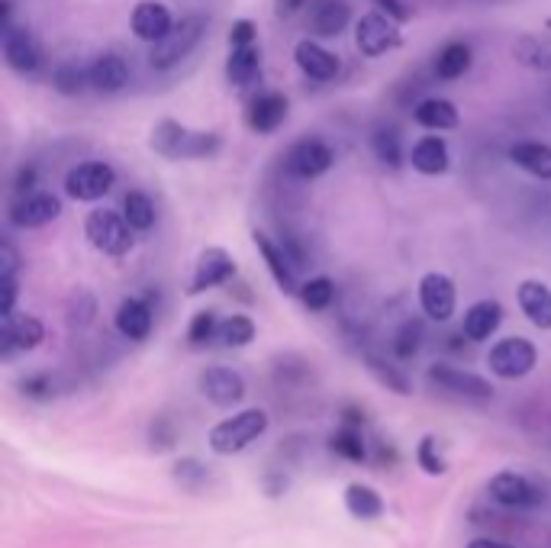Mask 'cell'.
Here are the masks:
<instances>
[{
	"instance_id": "obj_29",
	"label": "cell",
	"mask_w": 551,
	"mask_h": 548,
	"mask_svg": "<svg viewBox=\"0 0 551 548\" xmlns=\"http://www.w3.org/2000/svg\"><path fill=\"white\" fill-rule=\"evenodd\" d=\"M471 62H474V52L468 42H448V46L435 55V75L442 81H458L468 75Z\"/></svg>"
},
{
	"instance_id": "obj_26",
	"label": "cell",
	"mask_w": 551,
	"mask_h": 548,
	"mask_svg": "<svg viewBox=\"0 0 551 548\" xmlns=\"http://www.w3.org/2000/svg\"><path fill=\"white\" fill-rule=\"evenodd\" d=\"M506 155H510V162L526 171V175L539 178V181H551V146L548 142H535V139L513 142Z\"/></svg>"
},
{
	"instance_id": "obj_33",
	"label": "cell",
	"mask_w": 551,
	"mask_h": 548,
	"mask_svg": "<svg viewBox=\"0 0 551 548\" xmlns=\"http://www.w3.org/2000/svg\"><path fill=\"white\" fill-rule=\"evenodd\" d=\"M329 452L352 461V465H361V461H368V442H365V436H361V429L342 426L339 432H332L329 436Z\"/></svg>"
},
{
	"instance_id": "obj_1",
	"label": "cell",
	"mask_w": 551,
	"mask_h": 548,
	"mask_svg": "<svg viewBox=\"0 0 551 548\" xmlns=\"http://www.w3.org/2000/svg\"><path fill=\"white\" fill-rule=\"evenodd\" d=\"M152 152L171 162H181V158H210L220 152L223 139L216 133H203V129H187L178 120H162L152 129Z\"/></svg>"
},
{
	"instance_id": "obj_22",
	"label": "cell",
	"mask_w": 551,
	"mask_h": 548,
	"mask_svg": "<svg viewBox=\"0 0 551 548\" xmlns=\"http://www.w3.org/2000/svg\"><path fill=\"white\" fill-rule=\"evenodd\" d=\"M294 62H297V68L303 71V75L313 78V81H336L339 68H342L339 55H332L329 49H323L319 42H310V39L297 42Z\"/></svg>"
},
{
	"instance_id": "obj_50",
	"label": "cell",
	"mask_w": 551,
	"mask_h": 548,
	"mask_svg": "<svg viewBox=\"0 0 551 548\" xmlns=\"http://www.w3.org/2000/svg\"><path fill=\"white\" fill-rule=\"evenodd\" d=\"M303 7H307V0H274V17L290 20V17H294V13H300Z\"/></svg>"
},
{
	"instance_id": "obj_30",
	"label": "cell",
	"mask_w": 551,
	"mask_h": 548,
	"mask_svg": "<svg viewBox=\"0 0 551 548\" xmlns=\"http://www.w3.org/2000/svg\"><path fill=\"white\" fill-rule=\"evenodd\" d=\"M348 20H352V10H348L345 0H323L316 10H313V30L319 36H339Z\"/></svg>"
},
{
	"instance_id": "obj_5",
	"label": "cell",
	"mask_w": 551,
	"mask_h": 548,
	"mask_svg": "<svg viewBox=\"0 0 551 548\" xmlns=\"http://www.w3.org/2000/svg\"><path fill=\"white\" fill-rule=\"evenodd\" d=\"M84 236L97 252H104L110 258H123L129 249H133V229H129V223L123 220V213H113V210L87 213Z\"/></svg>"
},
{
	"instance_id": "obj_34",
	"label": "cell",
	"mask_w": 551,
	"mask_h": 548,
	"mask_svg": "<svg viewBox=\"0 0 551 548\" xmlns=\"http://www.w3.org/2000/svg\"><path fill=\"white\" fill-rule=\"evenodd\" d=\"M300 304L307 307L310 313H323L332 307V300H336V281L326 278V274H316V278L303 281L300 284Z\"/></svg>"
},
{
	"instance_id": "obj_48",
	"label": "cell",
	"mask_w": 551,
	"mask_h": 548,
	"mask_svg": "<svg viewBox=\"0 0 551 548\" xmlns=\"http://www.w3.org/2000/svg\"><path fill=\"white\" fill-rule=\"evenodd\" d=\"M0 278H17V252H13V245L4 242L0 245Z\"/></svg>"
},
{
	"instance_id": "obj_25",
	"label": "cell",
	"mask_w": 551,
	"mask_h": 548,
	"mask_svg": "<svg viewBox=\"0 0 551 548\" xmlns=\"http://www.w3.org/2000/svg\"><path fill=\"white\" fill-rule=\"evenodd\" d=\"M87 78H91V88L97 94H116L126 88L129 65L116 52H104L91 62V68H87Z\"/></svg>"
},
{
	"instance_id": "obj_17",
	"label": "cell",
	"mask_w": 551,
	"mask_h": 548,
	"mask_svg": "<svg viewBox=\"0 0 551 548\" xmlns=\"http://www.w3.org/2000/svg\"><path fill=\"white\" fill-rule=\"evenodd\" d=\"M252 242H255V249L261 252V258H265V268L274 278V284H278L284 294H300V281H297L294 265H290V255H287L284 245L271 242V236L261 233V229H255L252 233Z\"/></svg>"
},
{
	"instance_id": "obj_28",
	"label": "cell",
	"mask_w": 551,
	"mask_h": 548,
	"mask_svg": "<svg viewBox=\"0 0 551 548\" xmlns=\"http://www.w3.org/2000/svg\"><path fill=\"white\" fill-rule=\"evenodd\" d=\"M345 510L352 513L355 519H365V523H371V519H381L384 516V497L377 494V490L371 484H348L345 487Z\"/></svg>"
},
{
	"instance_id": "obj_39",
	"label": "cell",
	"mask_w": 551,
	"mask_h": 548,
	"mask_svg": "<svg viewBox=\"0 0 551 548\" xmlns=\"http://www.w3.org/2000/svg\"><path fill=\"white\" fill-rule=\"evenodd\" d=\"M210 339H220V320H216V310H197L191 316V326H187V342L200 349Z\"/></svg>"
},
{
	"instance_id": "obj_4",
	"label": "cell",
	"mask_w": 551,
	"mask_h": 548,
	"mask_svg": "<svg viewBox=\"0 0 551 548\" xmlns=\"http://www.w3.org/2000/svg\"><path fill=\"white\" fill-rule=\"evenodd\" d=\"M539 365V349L526 336H506L490 345L487 352V368L503 381H519L535 371Z\"/></svg>"
},
{
	"instance_id": "obj_45",
	"label": "cell",
	"mask_w": 551,
	"mask_h": 548,
	"mask_svg": "<svg viewBox=\"0 0 551 548\" xmlns=\"http://www.w3.org/2000/svg\"><path fill=\"white\" fill-rule=\"evenodd\" d=\"M20 391L29 400H49L55 394V387H52V381L46 378V374H29V378L20 381Z\"/></svg>"
},
{
	"instance_id": "obj_49",
	"label": "cell",
	"mask_w": 551,
	"mask_h": 548,
	"mask_svg": "<svg viewBox=\"0 0 551 548\" xmlns=\"http://www.w3.org/2000/svg\"><path fill=\"white\" fill-rule=\"evenodd\" d=\"M377 4H381V13H387V17L394 20V23H406V20H410V10H406L400 0H377Z\"/></svg>"
},
{
	"instance_id": "obj_51",
	"label": "cell",
	"mask_w": 551,
	"mask_h": 548,
	"mask_svg": "<svg viewBox=\"0 0 551 548\" xmlns=\"http://www.w3.org/2000/svg\"><path fill=\"white\" fill-rule=\"evenodd\" d=\"M33 184H36V171L33 168H20V175H17V194H33Z\"/></svg>"
},
{
	"instance_id": "obj_41",
	"label": "cell",
	"mask_w": 551,
	"mask_h": 548,
	"mask_svg": "<svg viewBox=\"0 0 551 548\" xmlns=\"http://www.w3.org/2000/svg\"><path fill=\"white\" fill-rule=\"evenodd\" d=\"M52 84L58 94L65 97H78L84 91V84H91V78H87V68H78V65H58L55 75H52Z\"/></svg>"
},
{
	"instance_id": "obj_35",
	"label": "cell",
	"mask_w": 551,
	"mask_h": 548,
	"mask_svg": "<svg viewBox=\"0 0 551 548\" xmlns=\"http://www.w3.org/2000/svg\"><path fill=\"white\" fill-rule=\"evenodd\" d=\"M255 336H258L255 320L245 313H232L220 323V342L226 345V349H245V345L255 342Z\"/></svg>"
},
{
	"instance_id": "obj_47",
	"label": "cell",
	"mask_w": 551,
	"mask_h": 548,
	"mask_svg": "<svg viewBox=\"0 0 551 548\" xmlns=\"http://www.w3.org/2000/svg\"><path fill=\"white\" fill-rule=\"evenodd\" d=\"M174 445V426L168 420H155L152 426V449H171Z\"/></svg>"
},
{
	"instance_id": "obj_21",
	"label": "cell",
	"mask_w": 551,
	"mask_h": 548,
	"mask_svg": "<svg viewBox=\"0 0 551 548\" xmlns=\"http://www.w3.org/2000/svg\"><path fill=\"white\" fill-rule=\"evenodd\" d=\"M503 323V307L500 300H477L468 310H464V323H461V336L468 342H487L497 336V329Z\"/></svg>"
},
{
	"instance_id": "obj_7",
	"label": "cell",
	"mask_w": 551,
	"mask_h": 548,
	"mask_svg": "<svg viewBox=\"0 0 551 548\" xmlns=\"http://www.w3.org/2000/svg\"><path fill=\"white\" fill-rule=\"evenodd\" d=\"M116 184V171L107 162H81L65 175V194L78 204H94Z\"/></svg>"
},
{
	"instance_id": "obj_32",
	"label": "cell",
	"mask_w": 551,
	"mask_h": 548,
	"mask_svg": "<svg viewBox=\"0 0 551 548\" xmlns=\"http://www.w3.org/2000/svg\"><path fill=\"white\" fill-rule=\"evenodd\" d=\"M155 204H152V197L149 194H142V191H129L123 197V220L129 223V229L133 233H149V229L155 226Z\"/></svg>"
},
{
	"instance_id": "obj_10",
	"label": "cell",
	"mask_w": 551,
	"mask_h": 548,
	"mask_svg": "<svg viewBox=\"0 0 551 548\" xmlns=\"http://www.w3.org/2000/svg\"><path fill=\"white\" fill-rule=\"evenodd\" d=\"M197 391L203 400H210L213 407H236V403H242L245 394H249V387H245V378L239 371L213 365L197 374Z\"/></svg>"
},
{
	"instance_id": "obj_2",
	"label": "cell",
	"mask_w": 551,
	"mask_h": 548,
	"mask_svg": "<svg viewBox=\"0 0 551 548\" xmlns=\"http://www.w3.org/2000/svg\"><path fill=\"white\" fill-rule=\"evenodd\" d=\"M268 423H271V416L268 410H261V407H249V410H239V413H232L226 416V420H220L213 429H210V449L216 455H239L249 449L252 442H258L261 436L268 432Z\"/></svg>"
},
{
	"instance_id": "obj_52",
	"label": "cell",
	"mask_w": 551,
	"mask_h": 548,
	"mask_svg": "<svg viewBox=\"0 0 551 548\" xmlns=\"http://www.w3.org/2000/svg\"><path fill=\"white\" fill-rule=\"evenodd\" d=\"M342 420H345V426H352V429L365 426V410H358V407H345V410H342Z\"/></svg>"
},
{
	"instance_id": "obj_15",
	"label": "cell",
	"mask_w": 551,
	"mask_h": 548,
	"mask_svg": "<svg viewBox=\"0 0 551 548\" xmlns=\"http://www.w3.org/2000/svg\"><path fill=\"white\" fill-rule=\"evenodd\" d=\"M0 42H4V62L17 75H36L42 68V49L26 26H10V30L0 33Z\"/></svg>"
},
{
	"instance_id": "obj_19",
	"label": "cell",
	"mask_w": 551,
	"mask_h": 548,
	"mask_svg": "<svg viewBox=\"0 0 551 548\" xmlns=\"http://www.w3.org/2000/svg\"><path fill=\"white\" fill-rule=\"evenodd\" d=\"M287 110H290L287 97L278 94V91H268V94L255 97L249 104V110H245V123H249L252 133L271 136L274 129H281V123L287 120Z\"/></svg>"
},
{
	"instance_id": "obj_43",
	"label": "cell",
	"mask_w": 551,
	"mask_h": 548,
	"mask_svg": "<svg viewBox=\"0 0 551 548\" xmlns=\"http://www.w3.org/2000/svg\"><path fill=\"white\" fill-rule=\"evenodd\" d=\"M368 368L371 374L381 384H387V391H394V394H410V381L403 378V374L397 371V365H387L381 362V358H368Z\"/></svg>"
},
{
	"instance_id": "obj_13",
	"label": "cell",
	"mask_w": 551,
	"mask_h": 548,
	"mask_svg": "<svg viewBox=\"0 0 551 548\" xmlns=\"http://www.w3.org/2000/svg\"><path fill=\"white\" fill-rule=\"evenodd\" d=\"M232 278H236V258H232L226 249H220V245H210V249H203L197 258V268H194V278H191V287H187V294L197 297L203 291H213V287H220V284H229Z\"/></svg>"
},
{
	"instance_id": "obj_53",
	"label": "cell",
	"mask_w": 551,
	"mask_h": 548,
	"mask_svg": "<svg viewBox=\"0 0 551 548\" xmlns=\"http://www.w3.org/2000/svg\"><path fill=\"white\" fill-rule=\"evenodd\" d=\"M468 548H516V545L500 542V539H474V542H468Z\"/></svg>"
},
{
	"instance_id": "obj_42",
	"label": "cell",
	"mask_w": 551,
	"mask_h": 548,
	"mask_svg": "<svg viewBox=\"0 0 551 548\" xmlns=\"http://www.w3.org/2000/svg\"><path fill=\"white\" fill-rule=\"evenodd\" d=\"M419 345H423V326H419L416 320L403 323L397 339H394V355L400 358V362H406V358H413L419 352Z\"/></svg>"
},
{
	"instance_id": "obj_18",
	"label": "cell",
	"mask_w": 551,
	"mask_h": 548,
	"mask_svg": "<svg viewBox=\"0 0 551 548\" xmlns=\"http://www.w3.org/2000/svg\"><path fill=\"white\" fill-rule=\"evenodd\" d=\"M178 23L171 17V10L165 4H158V0H139V4L133 7V17H129V26H133V33L145 42H162L171 26Z\"/></svg>"
},
{
	"instance_id": "obj_6",
	"label": "cell",
	"mask_w": 551,
	"mask_h": 548,
	"mask_svg": "<svg viewBox=\"0 0 551 548\" xmlns=\"http://www.w3.org/2000/svg\"><path fill=\"white\" fill-rule=\"evenodd\" d=\"M355 46L361 55H368V59H381V55L403 46V33L387 13L371 10L355 23Z\"/></svg>"
},
{
	"instance_id": "obj_36",
	"label": "cell",
	"mask_w": 551,
	"mask_h": 548,
	"mask_svg": "<svg viewBox=\"0 0 551 548\" xmlns=\"http://www.w3.org/2000/svg\"><path fill=\"white\" fill-rule=\"evenodd\" d=\"M171 478H174V484H181L187 494H197V490L210 484V471L197 458H178L171 468Z\"/></svg>"
},
{
	"instance_id": "obj_11",
	"label": "cell",
	"mask_w": 551,
	"mask_h": 548,
	"mask_svg": "<svg viewBox=\"0 0 551 548\" xmlns=\"http://www.w3.org/2000/svg\"><path fill=\"white\" fill-rule=\"evenodd\" d=\"M62 216V200L49 191H33V194H23L10 204L7 210V220L17 226V229H39V226H49Z\"/></svg>"
},
{
	"instance_id": "obj_8",
	"label": "cell",
	"mask_w": 551,
	"mask_h": 548,
	"mask_svg": "<svg viewBox=\"0 0 551 548\" xmlns=\"http://www.w3.org/2000/svg\"><path fill=\"white\" fill-rule=\"evenodd\" d=\"M426 381L432 387H439V391L464 397V400H493V384L487 378H481V374H474V371L455 368V365H445V362L429 365Z\"/></svg>"
},
{
	"instance_id": "obj_14",
	"label": "cell",
	"mask_w": 551,
	"mask_h": 548,
	"mask_svg": "<svg viewBox=\"0 0 551 548\" xmlns=\"http://www.w3.org/2000/svg\"><path fill=\"white\" fill-rule=\"evenodd\" d=\"M336 162V152H332L323 139H300L294 142V149L287 152V171L294 178H303V181H313V178H323L326 171Z\"/></svg>"
},
{
	"instance_id": "obj_23",
	"label": "cell",
	"mask_w": 551,
	"mask_h": 548,
	"mask_svg": "<svg viewBox=\"0 0 551 548\" xmlns=\"http://www.w3.org/2000/svg\"><path fill=\"white\" fill-rule=\"evenodd\" d=\"M516 300L522 316L535 326V329H551V287L545 281H522L516 287Z\"/></svg>"
},
{
	"instance_id": "obj_27",
	"label": "cell",
	"mask_w": 551,
	"mask_h": 548,
	"mask_svg": "<svg viewBox=\"0 0 551 548\" xmlns=\"http://www.w3.org/2000/svg\"><path fill=\"white\" fill-rule=\"evenodd\" d=\"M413 120L423 129H432V133L439 136V133H445V129L458 126V107L445 97H426L423 104L413 110Z\"/></svg>"
},
{
	"instance_id": "obj_12",
	"label": "cell",
	"mask_w": 551,
	"mask_h": 548,
	"mask_svg": "<svg viewBox=\"0 0 551 548\" xmlns=\"http://www.w3.org/2000/svg\"><path fill=\"white\" fill-rule=\"evenodd\" d=\"M487 494L490 500H497L500 507H513V510H522V507H539L545 500L542 487H535L526 474L519 471H500L493 474L490 484H487Z\"/></svg>"
},
{
	"instance_id": "obj_38",
	"label": "cell",
	"mask_w": 551,
	"mask_h": 548,
	"mask_svg": "<svg viewBox=\"0 0 551 548\" xmlns=\"http://www.w3.org/2000/svg\"><path fill=\"white\" fill-rule=\"evenodd\" d=\"M371 149H374V155L381 158L387 168H400L403 165V142H400V133L394 126L377 129V133L371 136Z\"/></svg>"
},
{
	"instance_id": "obj_16",
	"label": "cell",
	"mask_w": 551,
	"mask_h": 548,
	"mask_svg": "<svg viewBox=\"0 0 551 548\" xmlns=\"http://www.w3.org/2000/svg\"><path fill=\"white\" fill-rule=\"evenodd\" d=\"M46 339V326H42L39 316L33 313H20V316H10L0 326V355L10 358L13 352H33Z\"/></svg>"
},
{
	"instance_id": "obj_24",
	"label": "cell",
	"mask_w": 551,
	"mask_h": 548,
	"mask_svg": "<svg viewBox=\"0 0 551 548\" xmlns=\"http://www.w3.org/2000/svg\"><path fill=\"white\" fill-rule=\"evenodd\" d=\"M410 165L426 178H439L452 165V155H448V142L442 136H423L413 142L410 149Z\"/></svg>"
},
{
	"instance_id": "obj_31",
	"label": "cell",
	"mask_w": 551,
	"mask_h": 548,
	"mask_svg": "<svg viewBox=\"0 0 551 548\" xmlns=\"http://www.w3.org/2000/svg\"><path fill=\"white\" fill-rule=\"evenodd\" d=\"M258 68H261L258 46L236 49V52H229V59H226V78L236 84V88H249V84L258 78Z\"/></svg>"
},
{
	"instance_id": "obj_9",
	"label": "cell",
	"mask_w": 551,
	"mask_h": 548,
	"mask_svg": "<svg viewBox=\"0 0 551 548\" xmlns=\"http://www.w3.org/2000/svg\"><path fill=\"white\" fill-rule=\"evenodd\" d=\"M419 307L429 316L432 323H448L458 310V287L455 281L442 271H429L419 278Z\"/></svg>"
},
{
	"instance_id": "obj_40",
	"label": "cell",
	"mask_w": 551,
	"mask_h": 548,
	"mask_svg": "<svg viewBox=\"0 0 551 548\" xmlns=\"http://www.w3.org/2000/svg\"><path fill=\"white\" fill-rule=\"evenodd\" d=\"M416 465L423 468L429 478H442V474L448 471L445 458H442V449H439V439L435 436H423L416 445Z\"/></svg>"
},
{
	"instance_id": "obj_3",
	"label": "cell",
	"mask_w": 551,
	"mask_h": 548,
	"mask_svg": "<svg viewBox=\"0 0 551 548\" xmlns=\"http://www.w3.org/2000/svg\"><path fill=\"white\" fill-rule=\"evenodd\" d=\"M203 17H197V13H191V17H181L178 23L171 26V33L155 42L152 52H149V65L155 71H171L174 65H181L187 55H191L197 49V42L203 36Z\"/></svg>"
},
{
	"instance_id": "obj_37",
	"label": "cell",
	"mask_w": 551,
	"mask_h": 548,
	"mask_svg": "<svg viewBox=\"0 0 551 548\" xmlns=\"http://www.w3.org/2000/svg\"><path fill=\"white\" fill-rule=\"evenodd\" d=\"M513 55H516V62H522L532 71H551V46L542 39H535V36H522L516 42Z\"/></svg>"
},
{
	"instance_id": "obj_20",
	"label": "cell",
	"mask_w": 551,
	"mask_h": 548,
	"mask_svg": "<svg viewBox=\"0 0 551 548\" xmlns=\"http://www.w3.org/2000/svg\"><path fill=\"white\" fill-rule=\"evenodd\" d=\"M116 333L129 342H145L152 336V326H155V313L152 307L145 304L142 297H126L120 307H116Z\"/></svg>"
},
{
	"instance_id": "obj_46",
	"label": "cell",
	"mask_w": 551,
	"mask_h": 548,
	"mask_svg": "<svg viewBox=\"0 0 551 548\" xmlns=\"http://www.w3.org/2000/svg\"><path fill=\"white\" fill-rule=\"evenodd\" d=\"M0 320H10L13 313V304H17V278H0Z\"/></svg>"
},
{
	"instance_id": "obj_54",
	"label": "cell",
	"mask_w": 551,
	"mask_h": 548,
	"mask_svg": "<svg viewBox=\"0 0 551 548\" xmlns=\"http://www.w3.org/2000/svg\"><path fill=\"white\" fill-rule=\"evenodd\" d=\"M548 30H551V20H548Z\"/></svg>"
},
{
	"instance_id": "obj_44",
	"label": "cell",
	"mask_w": 551,
	"mask_h": 548,
	"mask_svg": "<svg viewBox=\"0 0 551 548\" xmlns=\"http://www.w3.org/2000/svg\"><path fill=\"white\" fill-rule=\"evenodd\" d=\"M258 42V30L252 20H236L229 26V52L236 49H252Z\"/></svg>"
}]
</instances>
